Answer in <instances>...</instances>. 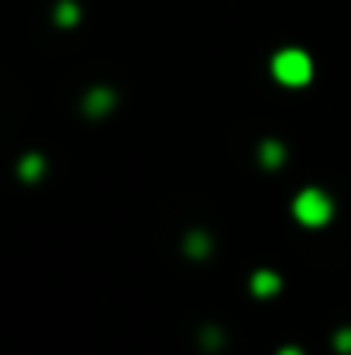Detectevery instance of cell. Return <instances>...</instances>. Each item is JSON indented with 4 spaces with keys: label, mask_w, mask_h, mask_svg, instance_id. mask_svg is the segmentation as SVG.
<instances>
[{
    "label": "cell",
    "mask_w": 351,
    "mask_h": 355,
    "mask_svg": "<svg viewBox=\"0 0 351 355\" xmlns=\"http://www.w3.org/2000/svg\"><path fill=\"white\" fill-rule=\"evenodd\" d=\"M272 73H276V80L286 83V87H303V83H310V76H314V62H310V55L300 52V49H282V52L272 59Z\"/></svg>",
    "instance_id": "1"
},
{
    "label": "cell",
    "mask_w": 351,
    "mask_h": 355,
    "mask_svg": "<svg viewBox=\"0 0 351 355\" xmlns=\"http://www.w3.org/2000/svg\"><path fill=\"white\" fill-rule=\"evenodd\" d=\"M293 214H296L300 225H307V228H321V225L331 221L334 204H331V197H327L324 190L310 187V190H303V193L293 200Z\"/></svg>",
    "instance_id": "2"
},
{
    "label": "cell",
    "mask_w": 351,
    "mask_h": 355,
    "mask_svg": "<svg viewBox=\"0 0 351 355\" xmlns=\"http://www.w3.org/2000/svg\"><path fill=\"white\" fill-rule=\"evenodd\" d=\"M251 286H255L258 297H269V293L279 290V276H272V272H258V276L251 279Z\"/></svg>",
    "instance_id": "3"
},
{
    "label": "cell",
    "mask_w": 351,
    "mask_h": 355,
    "mask_svg": "<svg viewBox=\"0 0 351 355\" xmlns=\"http://www.w3.org/2000/svg\"><path fill=\"white\" fill-rule=\"evenodd\" d=\"M59 17H62V21L69 24V21L76 17V7H73V3H62V7H59Z\"/></svg>",
    "instance_id": "4"
},
{
    "label": "cell",
    "mask_w": 351,
    "mask_h": 355,
    "mask_svg": "<svg viewBox=\"0 0 351 355\" xmlns=\"http://www.w3.org/2000/svg\"><path fill=\"white\" fill-rule=\"evenodd\" d=\"M338 349H341V352H351V331H341V335H338Z\"/></svg>",
    "instance_id": "5"
},
{
    "label": "cell",
    "mask_w": 351,
    "mask_h": 355,
    "mask_svg": "<svg viewBox=\"0 0 351 355\" xmlns=\"http://www.w3.org/2000/svg\"><path fill=\"white\" fill-rule=\"evenodd\" d=\"M279 355H303V352H296V349H282Z\"/></svg>",
    "instance_id": "6"
}]
</instances>
